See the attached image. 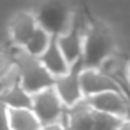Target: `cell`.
<instances>
[{"instance_id":"obj_1","label":"cell","mask_w":130,"mask_h":130,"mask_svg":"<svg viewBox=\"0 0 130 130\" xmlns=\"http://www.w3.org/2000/svg\"><path fill=\"white\" fill-rule=\"evenodd\" d=\"M10 51L13 53L14 63L20 69L21 85L29 94L35 95V94L55 85L56 78L46 70V67L42 64L39 57L32 56L23 48H18L14 45H11Z\"/></svg>"},{"instance_id":"obj_2","label":"cell","mask_w":130,"mask_h":130,"mask_svg":"<svg viewBox=\"0 0 130 130\" xmlns=\"http://www.w3.org/2000/svg\"><path fill=\"white\" fill-rule=\"evenodd\" d=\"M115 38L106 25L98 21L90 24L84 37V67L99 69L109 57L115 55Z\"/></svg>"},{"instance_id":"obj_3","label":"cell","mask_w":130,"mask_h":130,"mask_svg":"<svg viewBox=\"0 0 130 130\" xmlns=\"http://www.w3.org/2000/svg\"><path fill=\"white\" fill-rule=\"evenodd\" d=\"M32 110L38 116L41 123L49 124V123H56V122L64 123L67 108L64 106V104L60 99L59 94L56 92L55 87H51L34 95Z\"/></svg>"},{"instance_id":"obj_4","label":"cell","mask_w":130,"mask_h":130,"mask_svg":"<svg viewBox=\"0 0 130 130\" xmlns=\"http://www.w3.org/2000/svg\"><path fill=\"white\" fill-rule=\"evenodd\" d=\"M80 80L85 98H91L108 91H124L118 78L98 67H84L80 73Z\"/></svg>"},{"instance_id":"obj_5","label":"cell","mask_w":130,"mask_h":130,"mask_svg":"<svg viewBox=\"0 0 130 130\" xmlns=\"http://www.w3.org/2000/svg\"><path fill=\"white\" fill-rule=\"evenodd\" d=\"M88 25L83 27L80 24V21H77L73 17L71 20V25L69 27L67 31H64L63 34L57 35L56 41L59 48L62 49L63 55L66 56L67 62L71 66L77 64V63L83 62V52H84V37L85 31H87Z\"/></svg>"},{"instance_id":"obj_6","label":"cell","mask_w":130,"mask_h":130,"mask_svg":"<svg viewBox=\"0 0 130 130\" xmlns=\"http://www.w3.org/2000/svg\"><path fill=\"white\" fill-rule=\"evenodd\" d=\"M38 27H39V23H38L37 14L34 11L21 10V11L14 13L7 24L10 45L24 48Z\"/></svg>"},{"instance_id":"obj_7","label":"cell","mask_w":130,"mask_h":130,"mask_svg":"<svg viewBox=\"0 0 130 130\" xmlns=\"http://www.w3.org/2000/svg\"><path fill=\"white\" fill-rule=\"evenodd\" d=\"M83 69H84V64H83V62H80L71 66V70L67 74L57 77L55 81L53 87L66 108H71L73 105H76L77 102L85 98L81 87V80H80V73Z\"/></svg>"},{"instance_id":"obj_8","label":"cell","mask_w":130,"mask_h":130,"mask_svg":"<svg viewBox=\"0 0 130 130\" xmlns=\"http://www.w3.org/2000/svg\"><path fill=\"white\" fill-rule=\"evenodd\" d=\"M96 112H104L120 119L130 118V101L124 91H108L87 98Z\"/></svg>"},{"instance_id":"obj_9","label":"cell","mask_w":130,"mask_h":130,"mask_svg":"<svg viewBox=\"0 0 130 130\" xmlns=\"http://www.w3.org/2000/svg\"><path fill=\"white\" fill-rule=\"evenodd\" d=\"M94 113L95 110L91 106L90 101L84 98L71 108H67L64 124L70 130H92Z\"/></svg>"},{"instance_id":"obj_10","label":"cell","mask_w":130,"mask_h":130,"mask_svg":"<svg viewBox=\"0 0 130 130\" xmlns=\"http://www.w3.org/2000/svg\"><path fill=\"white\" fill-rule=\"evenodd\" d=\"M4 112V130H41L43 124L29 109H9L3 106Z\"/></svg>"},{"instance_id":"obj_11","label":"cell","mask_w":130,"mask_h":130,"mask_svg":"<svg viewBox=\"0 0 130 130\" xmlns=\"http://www.w3.org/2000/svg\"><path fill=\"white\" fill-rule=\"evenodd\" d=\"M42 64L46 67V70L55 77H62L64 74H67L69 71L71 70V64L67 62L66 56L63 55L62 49L59 48L57 45V41H56V37L53 38L51 46L48 48V51L39 57Z\"/></svg>"},{"instance_id":"obj_12","label":"cell","mask_w":130,"mask_h":130,"mask_svg":"<svg viewBox=\"0 0 130 130\" xmlns=\"http://www.w3.org/2000/svg\"><path fill=\"white\" fill-rule=\"evenodd\" d=\"M2 105L9 109H32L34 95L29 94L23 85H15L10 90L2 91Z\"/></svg>"},{"instance_id":"obj_13","label":"cell","mask_w":130,"mask_h":130,"mask_svg":"<svg viewBox=\"0 0 130 130\" xmlns=\"http://www.w3.org/2000/svg\"><path fill=\"white\" fill-rule=\"evenodd\" d=\"M53 38H55V35H52L48 29H45L43 27L39 25L23 49L25 52H28L29 55H32V56L41 57L48 51V48L51 46Z\"/></svg>"},{"instance_id":"obj_14","label":"cell","mask_w":130,"mask_h":130,"mask_svg":"<svg viewBox=\"0 0 130 130\" xmlns=\"http://www.w3.org/2000/svg\"><path fill=\"white\" fill-rule=\"evenodd\" d=\"M0 84H2V91L10 90V88L15 87V85L21 84V73L15 63H11L6 69H2Z\"/></svg>"},{"instance_id":"obj_15","label":"cell","mask_w":130,"mask_h":130,"mask_svg":"<svg viewBox=\"0 0 130 130\" xmlns=\"http://www.w3.org/2000/svg\"><path fill=\"white\" fill-rule=\"evenodd\" d=\"M123 119L118 116L109 115L104 112H96L94 113V124L92 130H118Z\"/></svg>"},{"instance_id":"obj_16","label":"cell","mask_w":130,"mask_h":130,"mask_svg":"<svg viewBox=\"0 0 130 130\" xmlns=\"http://www.w3.org/2000/svg\"><path fill=\"white\" fill-rule=\"evenodd\" d=\"M41 130H67L64 123L62 122H56V123H49V124H43Z\"/></svg>"},{"instance_id":"obj_17","label":"cell","mask_w":130,"mask_h":130,"mask_svg":"<svg viewBox=\"0 0 130 130\" xmlns=\"http://www.w3.org/2000/svg\"><path fill=\"white\" fill-rule=\"evenodd\" d=\"M118 130H130V118H126V119H123Z\"/></svg>"},{"instance_id":"obj_18","label":"cell","mask_w":130,"mask_h":130,"mask_svg":"<svg viewBox=\"0 0 130 130\" xmlns=\"http://www.w3.org/2000/svg\"><path fill=\"white\" fill-rule=\"evenodd\" d=\"M126 77H127V80H129V83H130V62L126 64Z\"/></svg>"},{"instance_id":"obj_19","label":"cell","mask_w":130,"mask_h":130,"mask_svg":"<svg viewBox=\"0 0 130 130\" xmlns=\"http://www.w3.org/2000/svg\"><path fill=\"white\" fill-rule=\"evenodd\" d=\"M67 130H70V129H67Z\"/></svg>"}]
</instances>
